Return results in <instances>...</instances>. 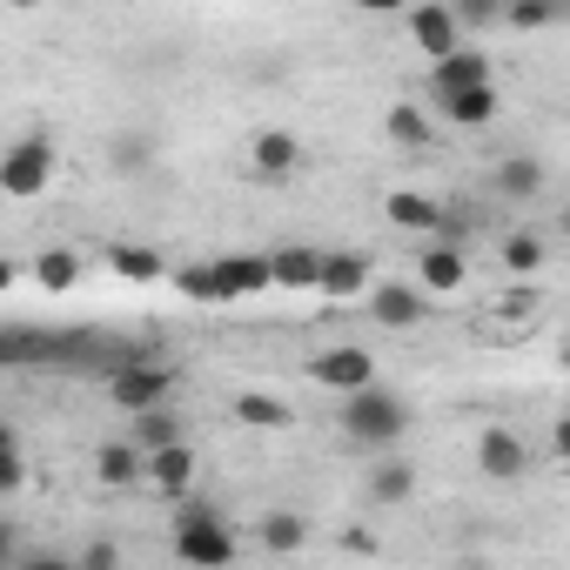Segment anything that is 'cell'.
<instances>
[{
    "instance_id": "obj_1",
    "label": "cell",
    "mask_w": 570,
    "mask_h": 570,
    "mask_svg": "<svg viewBox=\"0 0 570 570\" xmlns=\"http://www.w3.org/2000/svg\"><path fill=\"white\" fill-rule=\"evenodd\" d=\"M343 436L383 456V450H396V443L410 436V403H403L396 390H383V383L350 390V396H343Z\"/></svg>"
},
{
    "instance_id": "obj_2",
    "label": "cell",
    "mask_w": 570,
    "mask_h": 570,
    "mask_svg": "<svg viewBox=\"0 0 570 570\" xmlns=\"http://www.w3.org/2000/svg\"><path fill=\"white\" fill-rule=\"evenodd\" d=\"M101 383H108V403L128 410V416H135V410H155V403L175 396V370H168L161 356H135V350H128L115 370H101Z\"/></svg>"
},
{
    "instance_id": "obj_3",
    "label": "cell",
    "mask_w": 570,
    "mask_h": 570,
    "mask_svg": "<svg viewBox=\"0 0 570 570\" xmlns=\"http://www.w3.org/2000/svg\"><path fill=\"white\" fill-rule=\"evenodd\" d=\"M55 168H61L55 135H21L8 155H0V195H14V202L48 195V188H55Z\"/></svg>"
},
{
    "instance_id": "obj_4",
    "label": "cell",
    "mask_w": 570,
    "mask_h": 570,
    "mask_svg": "<svg viewBox=\"0 0 570 570\" xmlns=\"http://www.w3.org/2000/svg\"><path fill=\"white\" fill-rule=\"evenodd\" d=\"M175 557H181V563H202V570H222V563L242 557V537L228 530L222 510H215V517H181V523H175Z\"/></svg>"
},
{
    "instance_id": "obj_5",
    "label": "cell",
    "mask_w": 570,
    "mask_h": 570,
    "mask_svg": "<svg viewBox=\"0 0 570 570\" xmlns=\"http://www.w3.org/2000/svg\"><path fill=\"white\" fill-rule=\"evenodd\" d=\"M403 28H410V41H416L430 61H443V55H456V48H463V21H456L450 0H410Z\"/></svg>"
},
{
    "instance_id": "obj_6",
    "label": "cell",
    "mask_w": 570,
    "mask_h": 570,
    "mask_svg": "<svg viewBox=\"0 0 570 570\" xmlns=\"http://www.w3.org/2000/svg\"><path fill=\"white\" fill-rule=\"evenodd\" d=\"M309 383H316V390H336V396L370 390V383H376V356H370L363 343H336V350L309 356Z\"/></svg>"
},
{
    "instance_id": "obj_7",
    "label": "cell",
    "mask_w": 570,
    "mask_h": 570,
    "mask_svg": "<svg viewBox=\"0 0 570 570\" xmlns=\"http://www.w3.org/2000/svg\"><path fill=\"white\" fill-rule=\"evenodd\" d=\"M363 303H370L376 330H416L430 316V289H423V282H376Z\"/></svg>"
},
{
    "instance_id": "obj_8",
    "label": "cell",
    "mask_w": 570,
    "mask_h": 570,
    "mask_svg": "<svg viewBox=\"0 0 570 570\" xmlns=\"http://www.w3.org/2000/svg\"><path fill=\"white\" fill-rule=\"evenodd\" d=\"M383 215H390V228L423 235V242L450 228V208H443L436 195H423V188H396V195H383Z\"/></svg>"
},
{
    "instance_id": "obj_9",
    "label": "cell",
    "mask_w": 570,
    "mask_h": 570,
    "mask_svg": "<svg viewBox=\"0 0 570 570\" xmlns=\"http://www.w3.org/2000/svg\"><path fill=\"white\" fill-rule=\"evenodd\" d=\"M476 470H483L490 483H517V476L530 470V443H523L517 430H503V423H490V430L476 436Z\"/></svg>"
},
{
    "instance_id": "obj_10",
    "label": "cell",
    "mask_w": 570,
    "mask_h": 570,
    "mask_svg": "<svg viewBox=\"0 0 570 570\" xmlns=\"http://www.w3.org/2000/svg\"><path fill=\"white\" fill-rule=\"evenodd\" d=\"M490 81H497V68H490L483 48H456V55L430 61V101H443V95H456V88H490Z\"/></svg>"
},
{
    "instance_id": "obj_11",
    "label": "cell",
    "mask_w": 570,
    "mask_h": 570,
    "mask_svg": "<svg viewBox=\"0 0 570 570\" xmlns=\"http://www.w3.org/2000/svg\"><path fill=\"white\" fill-rule=\"evenodd\" d=\"M215 268H222V289H228V303H248V296H268V289H275V262H268V248L222 255Z\"/></svg>"
},
{
    "instance_id": "obj_12",
    "label": "cell",
    "mask_w": 570,
    "mask_h": 570,
    "mask_svg": "<svg viewBox=\"0 0 570 570\" xmlns=\"http://www.w3.org/2000/svg\"><path fill=\"white\" fill-rule=\"evenodd\" d=\"M376 289V275H370V262L356 255V248H330L323 255V303H356V296H370Z\"/></svg>"
},
{
    "instance_id": "obj_13",
    "label": "cell",
    "mask_w": 570,
    "mask_h": 570,
    "mask_svg": "<svg viewBox=\"0 0 570 570\" xmlns=\"http://www.w3.org/2000/svg\"><path fill=\"white\" fill-rule=\"evenodd\" d=\"M416 282L430 296H456L463 282H470V262H463V248L450 242V235H430V248H423V262H416Z\"/></svg>"
},
{
    "instance_id": "obj_14",
    "label": "cell",
    "mask_w": 570,
    "mask_h": 570,
    "mask_svg": "<svg viewBox=\"0 0 570 570\" xmlns=\"http://www.w3.org/2000/svg\"><path fill=\"white\" fill-rule=\"evenodd\" d=\"M95 476H101L108 490H128V483H148V450H141L135 436H108V443L95 450Z\"/></svg>"
},
{
    "instance_id": "obj_15",
    "label": "cell",
    "mask_w": 570,
    "mask_h": 570,
    "mask_svg": "<svg viewBox=\"0 0 570 570\" xmlns=\"http://www.w3.org/2000/svg\"><path fill=\"white\" fill-rule=\"evenodd\" d=\"M323 255H330V248H309V242H282V248H268V262H275V289H323Z\"/></svg>"
},
{
    "instance_id": "obj_16",
    "label": "cell",
    "mask_w": 570,
    "mask_h": 570,
    "mask_svg": "<svg viewBox=\"0 0 570 570\" xmlns=\"http://www.w3.org/2000/svg\"><path fill=\"white\" fill-rule=\"evenodd\" d=\"M296 161H303V141H296L289 128H262V135L248 141V168H255V175H268V181L296 175Z\"/></svg>"
},
{
    "instance_id": "obj_17",
    "label": "cell",
    "mask_w": 570,
    "mask_h": 570,
    "mask_svg": "<svg viewBox=\"0 0 570 570\" xmlns=\"http://www.w3.org/2000/svg\"><path fill=\"white\" fill-rule=\"evenodd\" d=\"M148 483H155L168 503H181L188 483H195V450H188V443H161V450H148Z\"/></svg>"
},
{
    "instance_id": "obj_18",
    "label": "cell",
    "mask_w": 570,
    "mask_h": 570,
    "mask_svg": "<svg viewBox=\"0 0 570 570\" xmlns=\"http://www.w3.org/2000/svg\"><path fill=\"white\" fill-rule=\"evenodd\" d=\"M363 497H370L376 510H396V503H410V497H416V463H403V456H383V463L370 470Z\"/></svg>"
},
{
    "instance_id": "obj_19",
    "label": "cell",
    "mask_w": 570,
    "mask_h": 570,
    "mask_svg": "<svg viewBox=\"0 0 570 570\" xmlns=\"http://www.w3.org/2000/svg\"><path fill=\"white\" fill-rule=\"evenodd\" d=\"M436 115H443L450 128H490V121H497V81H490V88H456V95H443Z\"/></svg>"
},
{
    "instance_id": "obj_20",
    "label": "cell",
    "mask_w": 570,
    "mask_h": 570,
    "mask_svg": "<svg viewBox=\"0 0 570 570\" xmlns=\"http://www.w3.org/2000/svg\"><path fill=\"white\" fill-rule=\"evenodd\" d=\"M490 195H503V202H537V195H543V161H537V155H510V161H497Z\"/></svg>"
},
{
    "instance_id": "obj_21",
    "label": "cell",
    "mask_w": 570,
    "mask_h": 570,
    "mask_svg": "<svg viewBox=\"0 0 570 570\" xmlns=\"http://www.w3.org/2000/svg\"><path fill=\"white\" fill-rule=\"evenodd\" d=\"M235 423H242V430H289L296 410L282 403L275 390H242V396H235Z\"/></svg>"
},
{
    "instance_id": "obj_22",
    "label": "cell",
    "mask_w": 570,
    "mask_h": 570,
    "mask_svg": "<svg viewBox=\"0 0 570 570\" xmlns=\"http://www.w3.org/2000/svg\"><path fill=\"white\" fill-rule=\"evenodd\" d=\"M255 543H262L268 557H296V550L309 543V523H303L296 510H268V517L255 523Z\"/></svg>"
},
{
    "instance_id": "obj_23",
    "label": "cell",
    "mask_w": 570,
    "mask_h": 570,
    "mask_svg": "<svg viewBox=\"0 0 570 570\" xmlns=\"http://www.w3.org/2000/svg\"><path fill=\"white\" fill-rule=\"evenodd\" d=\"M108 268H115L121 282H161V275H168L161 248H141V242H108Z\"/></svg>"
},
{
    "instance_id": "obj_24",
    "label": "cell",
    "mask_w": 570,
    "mask_h": 570,
    "mask_svg": "<svg viewBox=\"0 0 570 570\" xmlns=\"http://www.w3.org/2000/svg\"><path fill=\"white\" fill-rule=\"evenodd\" d=\"M168 282H175V296H181V303H228L222 268H215V262H188V268H175Z\"/></svg>"
},
{
    "instance_id": "obj_25",
    "label": "cell",
    "mask_w": 570,
    "mask_h": 570,
    "mask_svg": "<svg viewBox=\"0 0 570 570\" xmlns=\"http://www.w3.org/2000/svg\"><path fill=\"white\" fill-rule=\"evenodd\" d=\"M35 282H41L48 296H68L75 282H81V255L75 248H41L35 255Z\"/></svg>"
},
{
    "instance_id": "obj_26",
    "label": "cell",
    "mask_w": 570,
    "mask_h": 570,
    "mask_svg": "<svg viewBox=\"0 0 570 570\" xmlns=\"http://www.w3.org/2000/svg\"><path fill=\"white\" fill-rule=\"evenodd\" d=\"M128 423H135L128 436H135L141 450H161V443H181V416H175L168 403H155V410H135Z\"/></svg>"
},
{
    "instance_id": "obj_27",
    "label": "cell",
    "mask_w": 570,
    "mask_h": 570,
    "mask_svg": "<svg viewBox=\"0 0 570 570\" xmlns=\"http://www.w3.org/2000/svg\"><path fill=\"white\" fill-rule=\"evenodd\" d=\"M563 14H570V0H503V28H523V35L557 28Z\"/></svg>"
},
{
    "instance_id": "obj_28",
    "label": "cell",
    "mask_w": 570,
    "mask_h": 570,
    "mask_svg": "<svg viewBox=\"0 0 570 570\" xmlns=\"http://www.w3.org/2000/svg\"><path fill=\"white\" fill-rule=\"evenodd\" d=\"M383 135H390L396 148H430V135H436V128H430V115H423V108L396 101V108H390V121H383Z\"/></svg>"
},
{
    "instance_id": "obj_29",
    "label": "cell",
    "mask_w": 570,
    "mask_h": 570,
    "mask_svg": "<svg viewBox=\"0 0 570 570\" xmlns=\"http://www.w3.org/2000/svg\"><path fill=\"white\" fill-rule=\"evenodd\" d=\"M108 168H115V175H141V168H155V141L135 135V128L115 135V141H108Z\"/></svg>"
},
{
    "instance_id": "obj_30",
    "label": "cell",
    "mask_w": 570,
    "mask_h": 570,
    "mask_svg": "<svg viewBox=\"0 0 570 570\" xmlns=\"http://www.w3.org/2000/svg\"><path fill=\"white\" fill-rule=\"evenodd\" d=\"M543 255H550V248H543V235H530V228H517V235L503 242V268H510V275H537Z\"/></svg>"
},
{
    "instance_id": "obj_31",
    "label": "cell",
    "mask_w": 570,
    "mask_h": 570,
    "mask_svg": "<svg viewBox=\"0 0 570 570\" xmlns=\"http://www.w3.org/2000/svg\"><path fill=\"white\" fill-rule=\"evenodd\" d=\"M28 483V456H21V436L0 430V497H14Z\"/></svg>"
},
{
    "instance_id": "obj_32",
    "label": "cell",
    "mask_w": 570,
    "mask_h": 570,
    "mask_svg": "<svg viewBox=\"0 0 570 570\" xmlns=\"http://www.w3.org/2000/svg\"><path fill=\"white\" fill-rule=\"evenodd\" d=\"M450 8H456L463 35H483V28H497V21H503V0H450Z\"/></svg>"
},
{
    "instance_id": "obj_33",
    "label": "cell",
    "mask_w": 570,
    "mask_h": 570,
    "mask_svg": "<svg viewBox=\"0 0 570 570\" xmlns=\"http://www.w3.org/2000/svg\"><path fill=\"white\" fill-rule=\"evenodd\" d=\"M81 570H115L121 563V543H108V537H95V543H81V557H75Z\"/></svg>"
},
{
    "instance_id": "obj_34",
    "label": "cell",
    "mask_w": 570,
    "mask_h": 570,
    "mask_svg": "<svg viewBox=\"0 0 570 570\" xmlns=\"http://www.w3.org/2000/svg\"><path fill=\"white\" fill-rule=\"evenodd\" d=\"M550 456H557V463H570V410L550 423Z\"/></svg>"
},
{
    "instance_id": "obj_35",
    "label": "cell",
    "mask_w": 570,
    "mask_h": 570,
    "mask_svg": "<svg viewBox=\"0 0 570 570\" xmlns=\"http://www.w3.org/2000/svg\"><path fill=\"white\" fill-rule=\"evenodd\" d=\"M350 8H363V14H410V0H350Z\"/></svg>"
},
{
    "instance_id": "obj_36",
    "label": "cell",
    "mask_w": 570,
    "mask_h": 570,
    "mask_svg": "<svg viewBox=\"0 0 570 570\" xmlns=\"http://www.w3.org/2000/svg\"><path fill=\"white\" fill-rule=\"evenodd\" d=\"M557 363H563V370H570V336H563V350H557Z\"/></svg>"
},
{
    "instance_id": "obj_37",
    "label": "cell",
    "mask_w": 570,
    "mask_h": 570,
    "mask_svg": "<svg viewBox=\"0 0 570 570\" xmlns=\"http://www.w3.org/2000/svg\"><path fill=\"white\" fill-rule=\"evenodd\" d=\"M8 8H41V0H8Z\"/></svg>"
}]
</instances>
